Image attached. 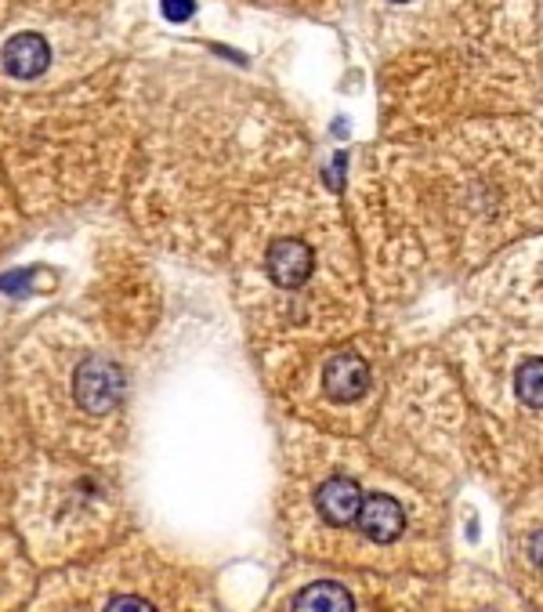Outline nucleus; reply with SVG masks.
<instances>
[{
	"label": "nucleus",
	"instance_id": "f257e3e1",
	"mask_svg": "<svg viewBox=\"0 0 543 612\" xmlns=\"http://www.w3.org/2000/svg\"><path fill=\"white\" fill-rule=\"evenodd\" d=\"M395 127H428L474 109L539 102V33L532 0L492 5L438 44L402 51L384 80Z\"/></svg>",
	"mask_w": 543,
	"mask_h": 612
},
{
	"label": "nucleus",
	"instance_id": "f03ea898",
	"mask_svg": "<svg viewBox=\"0 0 543 612\" xmlns=\"http://www.w3.org/2000/svg\"><path fill=\"white\" fill-rule=\"evenodd\" d=\"M127 134H134V88L124 84V70L0 106V153L30 189L66 181L80 196L113 171Z\"/></svg>",
	"mask_w": 543,
	"mask_h": 612
},
{
	"label": "nucleus",
	"instance_id": "7ed1b4c3",
	"mask_svg": "<svg viewBox=\"0 0 543 612\" xmlns=\"http://www.w3.org/2000/svg\"><path fill=\"white\" fill-rule=\"evenodd\" d=\"M37 612H217L207 587L149 551H124L59 580Z\"/></svg>",
	"mask_w": 543,
	"mask_h": 612
},
{
	"label": "nucleus",
	"instance_id": "20e7f679",
	"mask_svg": "<svg viewBox=\"0 0 543 612\" xmlns=\"http://www.w3.org/2000/svg\"><path fill=\"white\" fill-rule=\"evenodd\" d=\"M496 0H370L377 37L395 51H413L446 41Z\"/></svg>",
	"mask_w": 543,
	"mask_h": 612
},
{
	"label": "nucleus",
	"instance_id": "39448f33",
	"mask_svg": "<svg viewBox=\"0 0 543 612\" xmlns=\"http://www.w3.org/2000/svg\"><path fill=\"white\" fill-rule=\"evenodd\" d=\"M366 385H370V366H366V359L359 356V352H352V348H341L330 363H327V370H323V388H327V395L334 399V403H359L363 395H366Z\"/></svg>",
	"mask_w": 543,
	"mask_h": 612
},
{
	"label": "nucleus",
	"instance_id": "423d86ee",
	"mask_svg": "<svg viewBox=\"0 0 543 612\" xmlns=\"http://www.w3.org/2000/svg\"><path fill=\"white\" fill-rule=\"evenodd\" d=\"M290 612H355V598L337 580H316L294 598Z\"/></svg>",
	"mask_w": 543,
	"mask_h": 612
},
{
	"label": "nucleus",
	"instance_id": "0eeeda50",
	"mask_svg": "<svg viewBox=\"0 0 543 612\" xmlns=\"http://www.w3.org/2000/svg\"><path fill=\"white\" fill-rule=\"evenodd\" d=\"M250 5L272 12H294V15H330L337 12L341 0H250Z\"/></svg>",
	"mask_w": 543,
	"mask_h": 612
},
{
	"label": "nucleus",
	"instance_id": "6e6552de",
	"mask_svg": "<svg viewBox=\"0 0 543 612\" xmlns=\"http://www.w3.org/2000/svg\"><path fill=\"white\" fill-rule=\"evenodd\" d=\"M15 232V203H12V192L0 178V246L8 243V236Z\"/></svg>",
	"mask_w": 543,
	"mask_h": 612
},
{
	"label": "nucleus",
	"instance_id": "1a4fd4ad",
	"mask_svg": "<svg viewBox=\"0 0 543 612\" xmlns=\"http://www.w3.org/2000/svg\"><path fill=\"white\" fill-rule=\"evenodd\" d=\"M23 5V0H0V26H5L12 15H15V8Z\"/></svg>",
	"mask_w": 543,
	"mask_h": 612
}]
</instances>
